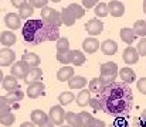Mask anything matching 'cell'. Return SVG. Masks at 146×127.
<instances>
[{"label": "cell", "mask_w": 146, "mask_h": 127, "mask_svg": "<svg viewBox=\"0 0 146 127\" xmlns=\"http://www.w3.org/2000/svg\"><path fill=\"white\" fill-rule=\"evenodd\" d=\"M101 103V110L106 114L122 116L128 114L133 105V93L129 85L125 82H112L105 85L104 89L97 95Z\"/></svg>", "instance_id": "cell-1"}, {"label": "cell", "mask_w": 146, "mask_h": 127, "mask_svg": "<svg viewBox=\"0 0 146 127\" xmlns=\"http://www.w3.org/2000/svg\"><path fill=\"white\" fill-rule=\"evenodd\" d=\"M24 41L31 45H38L46 41L44 36V21L43 20H27L21 28Z\"/></svg>", "instance_id": "cell-2"}, {"label": "cell", "mask_w": 146, "mask_h": 127, "mask_svg": "<svg viewBox=\"0 0 146 127\" xmlns=\"http://www.w3.org/2000/svg\"><path fill=\"white\" fill-rule=\"evenodd\" d=\"M118 72H119V69H118V65L115 62H104L101 65V76H99V79L102 81L104 85H109L116 81Z\"/></svg>", "instance_id": "cell-3"}, {"label": "cell", "mask_w": 146, "mask_h": 127, "mask_svg": "<svg viewBox=\"0 0 146 127\" xmlns=\"http://www.w3.org/2000/svg\"><path fill=\"white\" fill-rule=\"evenodd\" d=\"M41 20L47 24L51 26H55V27H61L62 26V20H61V13L57 11L55 9L52 7H43L41 9Z\"/></svg>", "instance_id": "cell-4"}, {"label": "cell", "mask_w": 146, "mask_h": 127, "mask_svg": "<svg viewBox=\"0 0 146 127\" xmlns=\"http://www.w3.org/2000/svg\"><path fill=\"white\" fill-rule=\"evenodd\" d=\"M48 119L55 124V126H61L65 122V110L61 105L57 106H51L48 113Z\"/></svg>", "instance_id": "cell-5"}, {"label": "cell", "mask_w": 146, "mask_h": 127, "mask_svg": "<svg viewBox=\"0 0 146 127\" xmlns=\"http://www.w3.org/2000/svg\"><path fill=\"white\" fill-rule=\"evenodd\" d=\"M29 69H30V66L24 61H17V62L11 64V75L16 76L17 79H24Z\"/></svg>", "instance_id": "cell-6"}, {"label": "cell", "mask_w": 146, "mask_h": 127, "mask_svg": "<svg viewBox=\"0 0 146 127\" xmlns=\"http://www.w3.org/2000/svg\"><path fill=\"white\" fill-rule=\"evenodd\" d=\"M85 30H87V33H88L91 37L99 36V34L104 31V23H102L101 20H98L97 17H95V18H91V20L85 24Z\"/></svg>", "instance_id": "cell-7"}, {"label": "cell", "mask_w": 146, "mask_h": 127, "mask_svg": "<svg viewBox=\"0 0 146 127\" xmlns=\"http://www.w3.org/2000/svg\"><path fill=\"white\" fill-rule=\"evenodd\" d=\"M16 61V54L10 47H4L0 49V66H7L11 65Z\"/></svg>", "instance_id": "cell-8"}, {"label": "cell", "mask_w": 146, "mask_h": 127, "mask_svg": "<svg viewBox=\"0 0 146 127\" xmlns=\"http://www.w3.org/2000/svg\"><path fill=\"white\" fill-rule=\"evenodd\" d=\"M125 64L128 65H133L139 61V54H138V49L132 45H128L125 49H123V55H122Z\"/></svg>", "instance_id": "cell-9"}, {"label": "cell", "mask_w": 146, "mask_h": 127, "mask_svg": "<svg viewBox=\"0 0 146 127\" xmlns=\"http://www.w3.org/2000/svg\"><path fill=\"white\" fill-rule=\"evenodd\" d=\"M4 24L10 30H19L21 27V17L17 13H7L4 16Z\"/></svg>", "instance_id": "cell-10"}, {"label": "cell", "mask_w": 146, "mask_h": 127, "mask_svg": "<svg viewBox=\"0 0 146 127\" xmlns=\"http://www.w3.org/2000/svg\"><path fill=\"white\" fill-rule=\"evenodd\" d=\"M108 11L113 17H122L125 14V6L121 0H111L108 4Z\"/></svg>", "instance_id": "cell-11"}, {"label": "cell", "mask_w": 146, "mask_h": 127, "mask_svg": "<svg viewBox=\"0 0 146 127\" xmlns=\"http://www.w3.org/2000/svg\"><path fill=\"white\" fill-rule=\"evenodd\" d=\"M44 89H46V86H44V84L41 81L34 82V84H30L29 88H27V96L30 99H37L38 96H41L44 93Z\"/></svg>", "instance_id": "cell-12"}, {"label": "cell", "mask_w": 146, "mask_h": 127, "mask_svg": "<svg viewBox=\"0 0 146 127\" xmlns=\"http://www.w3.org/2000/svg\"><path fill=\"white\" fill-rule=\"evenodd\" d=\"M41 79H43V71H41V68L33 66V68L29 69V72H27V75L24 78V82L27 85H30V84H34V82H38Z\"/></svg>", "instance_id": "cell-13"}, {"label": "cell", "mask_w": 146, "mask_h": 127, "mask_svg": "<svg viewBox=\"0 0 146 127\" xmlns=\"http://www.w3.org/2000/svg\"><path fill=\"white\" fill-rule=\"evenodd\" d=\"M44 36L46 41H57L60 38V27L44 23Z\"/></svg>", "instance_id": "cell-14"}, {"label": "cell", "mask_w": 146, "mask_h": 127, "mask_svg": "<svg viewBox=\"0 0 146 127\" xmlns=\"http://www.w3.org/2000/svg\"><path fill=\"white\" fill-rule=\"evenodd\" d=\"M118 75L121 76V81H122V82H125V84H128V85L136 81V74H135V71H133L132 68H129V66L122 68V69L118 72Z\"/></svg>", "instance_id": "cell-15"}, {"label": "cell", "mask_w": 146, "mask_h": 127, "mask_svg": "<svg viewBox=\"0 0 146 127\" xmlns=\"http://www.w3.org/2000/svg\"><path fill=\"white\" fill-rule=\"evenodd\" d=\"M31 122L36 124V126L41 127L47 120H50L48 119V114L47 113H44L43 110H40V109H36V110H33L31 112Z\"/></svg>", "instance_id": "cell-16"}, {"label": "cell", "mask_w": 146, "mask_h": 127, "mask_svg": "<svg viewBox=\"0 0 146 127\" xmlns=\"http://www.w3.org/2000/svg\"><path fill=\"white\" fill-rule=\"evenodd\" d=\"M72 76H74V68H72V66L64 65V66L60 68L58 72H57V79H58L60 82H68Z\"/></svg>", "instance_id": "cell-17"}, {"label": "cell", "mask_w": 146, "mask_h": 127, "mask_svg": "<svg viewBox=\"0 0 146 127\" xmlns=\"http://www.w3.org/2000/svg\"><path fill=\"white\" fill-rule=\"evenodd\" d=\"M99 48V42H98L97 38L94 37H90V38H85L84 42H82V49L84 52L87 54H95Z\"/></svg>", "instance_id": "cell-18"}, {"label": "cell", "mask_w": 146, "mask_h": 127, "mask_svg": "<svg viewBox=\"0 0 146 127\" xmlns=\"http://www.w3.org/2000/svg\"><path fill=\"white\" fill-rule=\"evenodd\" d=\"M99 48L104 52V55H115L118 51V44L113 40H105L99 45Z\"/></svg>", "instance_id": "cell-19"}, {"label": "cell", "mask_w": 146, "mask_h": 127, "mask_svg": "<svg viewBox=\"0 0 146 127\" xmlns=\"http://www.w3.org/2000/svg\"><path fill=\"white\" fill-rule=\"evenodd\" d=\"M4 97H6V100H7L9 105H16V103H19V102L24 97V92L19 88V89H16V90L7 92V95H6Z\"/></svg>", "instance_id": "cell-20"}, {"label": "cell", "mask_w": 146, "mask_h": 127, "mask_svg": "<svg viewBox=\"0 0 146 127\" xmlns=\"http://www.w3.org/2000/svg\"><path fill=\"white\" fill-rule=\"evenodd\" d=\"M1 88L6 90V92H10V90H16L19 89V82H17V78L10 75V76H4L3 81H1Z\"/></svg>", "instance_id": "cell-21"}, {"label": "cell", "mask_w": 146, "mask_h": 127, "mask_svg": "<svg viewBox=\"0 0 146 127\" xmlns=\"http://www.w3.org/2000/svg\"><path fill=\"white\" fill-rule=\"evenodd\" d=\"M60 13H61V20H62V24H64V26L71 27V26H74V24H75L77 18H75V16L71 13V10H70L68 7L62 9Z\"/></svg>", "instance_id": "cell-22"}, {"label": "cell", "mask_w": 146, "mask_h": 127, "mask_svg": "<svg viewBox=\"0 0 146 127\" xmlns=\"http://www.w3.org/2000/svg\"><path fill=\"white\" fill-rule=\"evenodd\" d=\"M16 34L13 31H1L0 33V44L4 47H11L16 44Z\"/></svg>", "instance_id": "cell-23"}, {"label": "cell", "mask_w": 146, "mask_h": 127, "mask_svg": "<svg viewBox=\"0 0 146 127\" xmlns=\"http://www.w3.org/2000/svg\"><path fill=\"white\" fill-rule=\"evenodd\" d=\"M119 36H121V40H122L123 42H126L128 45H132V42L135 41V38H136V34H135L133 30L129 28V27H123V28H121Z\"/></svg>", "instance_id": "cell-24"}, {"label": "cell", "mask_w": 146, "mask_h": 127, "mask_svg": "<svg viewBox=\"0 0 146 127\" xmlns=\"http://www.w3.org/2000/svg\"><path fill=\"white\" fill-rule=\"evenodd\" d=\"M87 86V79L84 76H80V75H74L70 81H68V88L70 89H84Z\"/></svg>", "instance_id": "cell-25"}, {"label": "cell", "mask_w": 146, "mask_h": 127, "mask_svg": "<svg viewBox=\"0 0 146 127\" xmlns=\"http://www.w3.org/2000/svg\"><path fill=\"white\" fill-rule=\"evenodd\" d=\"M21 61H24L30 68L40 65V57H38L37 54H34V52H26V54H23Z\"/></svg>", "instance_id": "cell-26"}, {"label": "cell", "mask_w": 146, "mask_h": 127, "mask_svg": "<svg viewBox=\"0 0 146 127\" xmlns=\"http://www.w3.org/2000/svg\"><path fill=\"white\" fill-rule=\"evenodd\" d=\"M65 122L67 124L71 127H82V122H81V117L78 113H74V112H68L65 113Z\"/></svg>", "instance_id": "cell-27"}, {"label": "cell", "mask_w": 146, "mask_h": 127, "mask_svg": "<svg viewBox=\"0 0 146 127\" xmlns=\"http://www.w3.org/2000/svg\"><path fill=\"white\" fill-rule=\"evenodd\" d=\"M34 14V7L27 1L24 4H21L19 7V16L21 17V20H26V18H30L31 16Z\"/></svg>", "instance_id": "cell-28"}, {"label": "cell", "mask_w": 146, "mask_h": 127, "mask_svg": "<svg viewBox=\"0 0 146 127\" xmlns=\"http://www.w3.org/2000/svg\"><path fill=\"white\" fill-rule=\"evenodd\" d=\"M90 99H91V92L88 89H81V92L78 93V96L75 97V102L78 106L84 107L90 103Z\"/></svg>", "instance_id": "cell-29"}, {"label": "cell", "mask_w": 146, "mask_h": 127, "mask_svg": "<svg viewBox=\"0 0 146 127\" xmlns=\"http://www.w3.org/2000/svg\"><path fill=\"white\" fill-rule=\"evenodd\" d=\"M85 54L82 52V51H80V49H74L72 51V58H71V64L74 65V66H81V65H84L85 64Z\"/></svg>", "instance_id": "cell-30"}, {"label": "cell", "mask_w": 146, "mask_h": 127, "mask_svg": "<svg viewBox=\"0 0 146 127\" xmlns=\"http://www.w3.org/2000/svg\"><path fill=\"white\" fill-rule=\"evenodd\" d=\"M71 58H72V51L67 49V51H57V61L62 65H68L71 64Z\"/></svg>", "instance_id": "cell-31"}, {"label": "cell", "mask_w": 146, "mask_h": 127, "mask_svg": "<svg viewBox=\"0 0 146 127\" xmlns=\"http://www.w3.org/2000/svg\"><path fill=\"white\" fill-rule=\"evenodd\" d=\"M104 86H105V85L102 84V81H101L99 78H94V79H91V81L88 82V90H90L91 93H94V95H98V93L104 89Z\"/></svg>", "instance_id": "cell-32"}, {"label": "cell", "mask_w": 146, "mask_h": 127, "mask_svg": "<svg viewBox=\"0 0 146 127\" xmlns=\"http://www.w3.org/2000/svg\"><path fill=\"white\" fill-rule=\"evenodd\" d=\"M74 100H75V96H74L72 92H62L58 96V102H60L61 106H67V105L72 103Z\"/></svg>", "instance_id": "cell-33"}, {"label": "cell", "mask_w": 146, "mask_h": 127, "mask_svg": "<svg viewBox=\"0 0 146 127\" xmlns=\"http://www.w3.org/2000/svg\"><path fill=\"white\" fill-rule=\"evenodd\" d=\"M133 33L138 36V37H146V21L145 20H138L135 24H133Z\"/></svg>", "instance_id": "cell-34"}, {"label": "cell", "mask_w": 146, "mask_h": 127, "mask_svg": "<svg viewBox=\"0 0 146 127\" xmlns=\"http://www.w3.org/2000/svg\"><path fill=\"white\" fill-rule=\"evenodd\" d=\"M68 9L71 10V13H72V14L75 16V18H77V20L85 16V9H84V6H81V4H77V3H71V4L68 6Z\"/></svg>", "instance_id": "cell-35"}, {"label": "cell", "mask_w": 146, "mask_h": 127, "mask_svg": "<svg viewBox=\"0 0 146 127\" xmlns=\"http://www.w3.org/2000/svg\"><path fill=\"white\" fill-rule=\"evenodd\" d=\"M94 13L97 17H106L108 16V4L106 3H97L94 6Z\"/></svg>", "instance_id": "cell-36"}, {"label": "cell", "mask_w": 146, "mask_h": 127, "mask_svg": "<svg viewBox=\"0 0 146 127\" xmlns=\"http://www.w3.org/2000/svg\"><path fill=\"white\" fill-rule=\"evenodd\" d=\"M14 122H16V116H14L11 112H9V113L0 116V124H1V126L10 127V126H13Z\"/></svg>", "instance_id": "cell-37"}, {"label": "cell", "mask_w": 146, "mask_h": 127, "mask_svg": "<svg viewBox=\"0 0 146 127\" xmlns=\"http://www.w3.org/2000/svg\"><path fill=\"white\" fill-rule=\"evenodd\" d=\"M109 127H129V122H128V117L125 114L122 116H116L112 122V124Z\"/></svg>", "instance_id": "cell-38"}, {"label": "cell", "mask_w": 146, "mask_h": 127, "mask_svg": "<svg viewBox=\"0 0 146 127\" xmlns=\"http://www.w3.org/2000/svg\"><path fill=\"white\" fill-rule=\"evenodd\" d=\"M80 114V117H81V122H82V127H90L91 126V123H92V120L95 119L91 113H88V112H81V113H78Z\"/></svg>", "instance_id": "cell-39"}, {"label": "cell", "mask_w": 146, "mask_h": 127, "mask_svg": "<svg viewBox=\"0 0 146 127\" xmlns=\"http://www.w3.org/2000/svg\"><path fill=\"white\" fill-rule=\"evenodd\" d=\"M70 49V41L67 37H62V38H58L57 40V51H67Z\"/></svg>", "instance_id": "cell-40"}, {"label": "cell", "mask_w": 146, "mask_h": 127, "mask_svg": "<svg viewBox=\"0 0 146 127\" xmlns=\"http://www.w3.org/2000/svg\"><path fill=\"white\" fill-rule=\"evenodd\" d=\"M136 49L139 57H145L146 55V37H141V40L136 44Z\"/></svg>", "instance_id": "cell-41"}, {"label": "cell", "mask_w": 146, "mask_h": 127, "mask_svg": "<svg viewBox=\"0 0 146 127\" xmlns=\"http://www.w3.org/2000/svg\"><path fill=\"white\" fill-rule=\"evenodd\" d=\"M48 1L50 0H29V3H30L34 9H43V7L47 6Z\"/></svg>", "instance_id": "cell-42"}, {"label": "cell", "mask_w": 146, "mask_h": 127, "mask_svg": "<svg viewBox=\"0 0 146 127\" xmlns=\"http://www.w3.org/2000/svg\"><path fill=\"white\" fill-rule=\"evenodd\" d=\"M136 88H138V90H139L141 93L146 95V78H141V79L138 81V84H136Z\"/></svg>", "instance_id": "cell-43"}, {"label": "cell", "mask_w": 146, "mask_h": 127, "mask_svg": "<svg viewBox=\"0 0 146 127\" xmlns=\"http://www.w3.org/2000/svg\"><path fill=\"white\" fill-rule=\"evenodd\" d=\"M88 105H90L94 110H97V112L98 110H101V103H99V100H98L97 96H95V97H92V96H91V99H90V103H88Z\"/></svg>", "instance_id": "cell-44"}, {"label": "cell", "mask_w": 146, "mask_h": 127, "mask_svg": "<svg viewBox=\"0 0 146 127\" xmlns=\"http://www.w3.org/2000/svg\"><path fill=\"white\" fill-rule=\"evenodd\" d=\"M81 1H82V6H84L85 10H88V9H94V6L98 3V0H81Z\"/></svg>", "instance_id": "cell-45"}, {"label": "cell", "mask_w": 146, "mask_h": 127, "mask_svg": "<svg viewBox=\"0 0 146 127\" xmlns=\"http://www.w3.org/2000/svg\"><path fill=\"white\" fill-rule=\"evenodd\" d=\"M135 123H136V127H146V117L139 116V117L135 120Z\"/></svg>", "instance_id": "cell-46"}, {"label": "cell", "mask_w": 146, "mask_h": 127, "mask_svg": "<svg viewBox=\"0 0 146 127\" xmlns=\"http://www.w3.org/2000/svg\"><path fill=\"white\" fill-rule=\"evenodd\" d=\"M90 127H106V126H105V123H104L102 120H99V119H94Z\"/></svg>", "instance_id": "cell-47"}, {"label": "cell", "mask_w": 146, "mask_h": 127, "mask_svg": "<svg viewBox=\"0 0 146 127\" xmlns=\"http://www.w3.org/2000/svg\"><path fill=\"white\" fill-rule=\"evenodd\" d=\"M10 1H11V4H13L14 7H17V9H19V7H20L21 4H24V3H27L29 0H10Z\"/></svg>", "instance_id": "cell-48"}, {"label": "cell", "mask_w": 146, "mask_h": 127, "mask_svg": "<svg viewBox=\"0 0 146 127\" xmlns=\"http://www.w3.org/2000/svg\"><path fill=\"white\" fill-rule=\"evenodd\" d=\"M11 110V107H10V105L9 106H4V107H0V116H3V114H6V113H9Z\"/></svg>", "instance_id": "cell-49"}, {"label": "cell", "mask_w": 146, "mask_h": 127, "mask_svg": "<svg viewBox=\"0 0 146 127\" xmlns=\"http://www.w3.org/2000/svg\"><path fill=\"white\" fill-rule=\"evenodd\" d=\"M4 106H9V103H7V100H6L4 96H0V107H4Z\"/></svg>", "instance_id": "cell-50"}, {"label": "cell", "mask_w": 146, "mask_h": 127, "mask_svg": "<svg viewBox=\"0 0 146 127\" xmlns=\"http://www.w3.org/2000/svg\"><path fill=\"white\" fill-rule=\"evenodd\" d=\"M20 127H36V124L33 122H24V123L20 124Z\"/></svg>", "instance_id": "cell-51"}, {"label": "cell", "mask_w": 146, "mask_h": 127, "mask_svg": "<svg viewBox=\"0 0 146 127\" xmlns=\"http://www.w3.org/2000/svg\"><path fill=\"white\" fill-rule=\"evenodd\" d=\"M41 127H55V124H54L51 120H47V122H46V123H44Z\"/></svg>", "instance_id": "cell-52"}, {"label": "cell", "mask_w": 146, "mask_h": 127, "mask_svg": "<svg viewBox=\"0 0 146 127\" xmlns=\"http://www.w3.org/2000/svg\"><path fill=\"white\" fill-rule=\"evenodd\" d=\"M3 78H4V75H3V72H1V69H0V84H1V81H3Z\"/></svg>", "instance_id": "cell-53"}, {"label": "cell", "mask_w": 146, "mask_h": 127, "mask_svg": "<svg viewBox=\"0 0 146 127\" xmlns=\"http://www.w3.org/2000/svg\"><path fill=\"white\" fill-rule=\"evenodd\" d=\"M143 13L146 14V0H143Z\"/></svg>", "instance_id": "cell-54"}, {"label": "cell", "mask_w": 146, "mask_h": 127, "mask_svg": "<svg viewBox=\"0 0 146 127\" xmlns=\"http://www.w3.org/2000/svg\"><path fill=\"white\" fill-rule=\"evenodd\" d=\"M141 116H143V117H146V109L143 110V112H142V114H141Z\"/></svg>", "instance_id": "cell-55"}, {"label": "cell", "mask_w": 146, "mask_h": 127, "mask_svg": "<svg viewBox=\"0 0 146 127\" xmlns=\"http://www.w3.org/2000/svg\"><path fill=\"white\" fill-rule=\"evenodd\" d=\"M51 1H52V3H60L61 0H51Z\"/></svg>", "instance_id": "cell-56"}, {"label": "cell", "mask_w": 146, "mask_h": 127, "mask_svg": "<svg viewBox=\"0 0 146 127\" xmlns=\"http://www.w3.org/2000/svg\"><path fill=\"white\" fill-rule=\"evenodd\" d=\"M60 127H71V126H68V124H67V126H62V124H61V126Z\"/></svg>", "instance_id": "cell-57"}]
</instances>
